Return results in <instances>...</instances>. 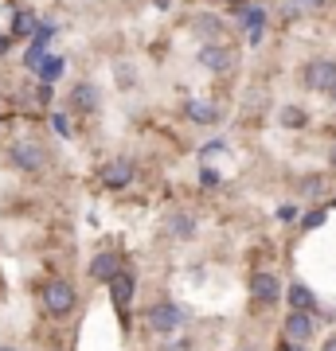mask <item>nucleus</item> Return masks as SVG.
<instances>
[{"label": "nucleus", "mask_w": 336, "mask_h": 351, "mask_svg": "<svg viewBox=\"0 0 336 351\" xmlns=\"http://www.w3.org/2000/svg\"><path fill=\"white\" fill-rule=\"evenodd\" d=\"M39 301H43V313L55 316V320H63V316H71L75 313V304H78V293L71 281H63V277H55V281H47L43 285V293H39Z\"/></svg>", "instance_id": "obj_1"}, {"label": "nucleus", "mask_w": 336, "mask_h": 351, "mask_svg": "<svg viewBox=\"0 0 336 351\" xmlns=\"http://www.w3.org/2000/svg\"><path fill=\"white\" fill-rule=\"evenodd\" d=\"M8 160H12L16 172H43V168H47V149L32 137H20V141H12Z\"/></svg>", "instance_id": "obj_2"}, {"label": "nucleus", "mask_w": 336, "mask_h": 351, "mask_svg": "<svg viewBox=\"0 0 336 351\" xmlns=\"http://www.w3.org/2000/svg\"><path fill=\"white\" fill-rule=\"evenodd\" d=\"M145 324H149L153 332L168 336V332H176V328H184V324H188V308H180L176 301H157V304H149V313H145Z\"/></svg>", "instance_id": "obj_3"}, {"label": "nucleus", "mask_w": 336, "mask_h": 351, "mask_svg": "<svg viewBox=\"0 0 336 351\" xmlns=\"http://www.w3.org/2000/svg\"><path fill=\"white\" fill-rule=\"evenodd\" d=\"M199 63L208 66L212 75H231L238 59H235V51L227 47V43H212V39H208V43L199 47Z\"/></svg>", "instance_id": "obj_4"}, {"label": "nucleus", "mask_w": 336, "mask_h": 351, "mask_svg": "<svg viewBox=\"0 0 336 351\" xmlns=\"http://www.w3.org/2000/svg\"><path fill=\"white\" fill-rule=\"evenodd\" d=\"M301 82H305L309 90H317V94H328V90L336 86V63H328V59H313V63H305Z\"/></svg>", "instance_id": "obj_5"}, {"label": "nucleus", "mask_w": 336, "mask_h": 351, "mask_svg": "<svg viewBox=\"0 0 336 351\" xmlns=\"http://www.w3.org/2000/svg\"><path fill=\"white\" fill-rule=\"evenodd\" d=\"M250 293H254V301H262V304H274L278 297H286V289H282L278 274H266V269L250 274Z\"/></svg>", "instance_id": "obj_6"}, {"label": "nucleus", "mask_w": 336, "mask_h": 351, "mask_svg": "<svg viewBox=\"0 0 336 351\" xmlns=\"http://www.w3.org/2000/svg\"><path fill=\"white\" fill-rule=\"evenodd\" d=\"M102 184H106L110 191L129 188V184H133V164L129 160H110L106 168H102Z\"/></svg>", "instance_id": "obj_7"}, {"label": "nucleus", "mask_w": 336, "mask_h": 351, "mask_svg": "<svg viewBox=\"0 0 336 351\" xmlns=\"http://www.w3.org/2000/svg\"><path fill=\"white\" fill-rule=\"evenodd\" d=\"M98 101H102V94H98L94 82H78V86L71 90V110L75 113H98Z\"/></svg>", "instance_id": "obj_8"}, {"label": "nucleus", "mask_w": 336, "mask_h": 351, "mask_svg": "<svg viewBox=\"0 0 336 351\" xmlns=\"http://www.w3.org/2000/svg\"><path fill=\"white\" fill-rule=\"evenodd\" d=\"M313 332H317V324H313L309 313H289V316H286V336H289V343H309Z\"/></svg>", "instance_id": "obj_9"}, {"label": "nucleus", "mask_w": 336, "mask_h": 351, "mask_svg": "<svg viewBox=\"0 0 336 351\" xmlns=\"http://www.w3.org/2000/svg\"><path fill=\"white\" fill-rule=\"evenodd\" d=\"M133 289H137V281H133V274H129V269H122V274L110 281V297H113V304H117L122 313L133 304Z\"/></svg>", "instance_id": "obj_10"}, {"label": "nucleus", "mask_w": 336, "mask_h": 351, "mask_svg": "<svg viewBox=\"0 0 336 351\" xmlns=\"http://www.w3.org/2000/svg\"><path fill=\"white\" fill-rule=\"evenodd\" d=\"M286 301H289V308H293V313H309V316L317 313V293H313L309 285H301V281L286 289Z\"/></svg>", "instance_id": "obj_11"}, {"label": "nucleus", "mask_w": 336, "mask_h": 351, "mask_svg": "<svg viewBox=\"0 0 336 351\" xmlns=\"http://www.w3.org/2000/svg\"><path fill=\"white\" fill-rule=\"evenodd\" d=\"M117 274H122V258H117V254H98V258L90 262V277H94V281H106V285H110Z\"/></svg>", "instance_id": "obj_12"}, {"label": "nucleus", "mask_w": 336, "mask_h": 351, "mask_svg": "<svg viewBox=\"0 0 336 351\" xmlns=\"http://www.w3.org/2000/svg\"><path fill=\"white\" fill-rule=\"evenodd\" d=\"M184 113L196 125H215V121H219V106H212V101H188Z\"/></svg>", "instance_id": "obj_13"}, {"label": "nucleus", "mask_w": 336, "mask_h": 351, "mask_svg": "<svg viewBox=\"0 0 336 351\" xmlns=\"http://www.w3.org/2000/svg\"><path fill=\"white\" fill-rule=\"evenodd\" d=\"M36 32H39V20H36V12H32V8H20V12H16V20H12V39L36 36Z\"/></svg>", "instance_id": "obj_14"}, {"label": "nucleus", "mask_w": 336, "mask_h": 351, "mask_svg": "<svg viewBox=\"0 0 336 351\" xmlns=\"http://www.w3.org/2000/svg\"><path fill=\"white\" fill-rule=\"evenodd\" d=\"M168 230H172V239L192 242V239H196V219H192V215H184V211H176L172 219H168Z\"/></svg>", "instance_id": "obj_15"}, {"label": "nucleus", "mask_w": 336, "mask_h": 351, "mask_svg": "<svg viewBox=\"0 0 336 351\" xmlns=\"http://www.w3.org/2000/svg\"><path fill=\"white\" fill-rule=\"evenodd\" d=\"M36 71H39V82H43V86H51V82H59V78H63L67 63H63L59 55H47V59H43V63H39Z\"/></svg>", "instance_id": "obj_16"}, {"label": "nucleus", "mask_w": 336, "mask_h": 351, "mask_svg": "<svg viewBox=\"0 0 336 351\" xmlns=\"http://www.w3.org/2000/svg\"><path fill=\"white\" fill-rule=\"evenodd\" d=\"M262 20H266V8H247V12H243V24L250 27V43H258V36H262Z\"/></svg>", "instance_id": "obj_17"}, {"label": "nucleus", "mask_w": 336, "mask_h": 351, "mask_svg": "<svg viewBox=\"0 0 336 351\" xmlns=\"http://www.w3.org/2000/svg\"><path fill=\"white\" fill-rule=\"evenodd\" d=\"M324 0H289V16H305V12H317Z\"/></svg>", "instance_id": "obj_18"}, {"label": "nucleus", "mask_w": 336, "mask_h": 351, "mask_svg": "<svg viewBox=\"0 0 336 351\" xmlns=\"http://www.w3.org/2000/svg\"><path fill=\"white\" fill-rule=\"evenodd\" d=\"M51 129H55L59 137H71V121H67L63 113H55V117H51Z\"/></svg>", "instance_id": "obj_19"}, {"label": "nucleus", "mask_w": 336, "mask_h": 351, "mask_svg": "<svg viewBox=\"0 0 336 351\" xmlns=\"http://www.w3.org/2000/svg\"><path fill=\"white\" fill-rule=\"evenodd\" d=\"M282 121H286V125H301V121H305V113L289 106V110H282Z\"/></svg>", "instance_id": "obj_20"}, {"label": "nucleus", "mask_w": 336, "mask_h": 351, "mask_svg": "<svg viewBox=\"0 0 336 351\" xmlns=\"http://www.w3.org/2000/svg\"><path fill=\"white\" fill-rule=\"evenodd\" d=\"M301 191H305V195H321V191H324V180H305V184H301Z\"/></svg>", "instance_id": "obj_21"}, {"label": "nucleus", "mask_w": 336, "mask_h": 351, "mask_svg": "<svg viewBox=\"0 0 336 351\" xmlns=\"http://www.w3.org/2000/svg\"><path fill=\"white\" fill-rule=\"evenodd\" d=\"M117 86H133V71L129 66H117Z\"/></svg>", "instance_id": "obj_22"}, {"label": "nucleus", "mask_w": 336, "mask_h": 351, "mask_svg": "<svg viewBox=\"0 0 336 351\" xmlns=\"http://www.w3.org/2000/svg\"><path fill=\"white\" fill-rule=\"evenodd\" d=\"M12 51V32H0V55H8Z\"/></svg>", "instance_id": "obj_23"}, {"label": "nucleus", "mask_w": 336, "mask_h": 351, "mask_svg": "<svg viewBox=\"0 0 336 351\" xmlns=\"http://www.w3.org/2000/svg\"><path fill=\"white\" fill-rule=\"evenodd\" d=\"M324 223V211H313V215H305V226H321Z\"/></svg>", "instance_id": "obj_24"}, {"label": "nucleus", "mask_w": 336, "mask_h": 351, "mask_svg": "<svg viewBox=\"0 0 336 351\" xmlns=\"http://www.w3.org/2000/svg\"><path fill=\"white\" fill-rule=\"evenodd\" d=\"M321 351H336V336H328V339H324V343H321Z\"/></svg>", "instance_id": "obj_25"}, {"label": "nucleus", "mask_w": 336, "mask_h": 351, "mask_svg": "<svg viewBox=\"0 0 336 351\" xmlns=\"http://www.w3.org/2000/svg\"><path fill=\"white\" fill-rule=\"evenodd\" d=\"M328 168H336V145L328 149Z\"/></svg>", "instance_id": "obj_26"}, {"label": "nucleus", "mask_w": 336, "mask_h": 351, "mask_svg": "<svg viewBox=\"0 0 336 351\" xmlns=\"http://www.w3.org/2000/svg\"><path fill=\"white\" fill-rule=\"evenodd\" d=\"M286 351H301V343H289V348Z\"/></svg>", "instance_id": "obj_27"}, {"label": "nucleus", "mask_w": 336, "mask_h": 351, "mask_svg": "<svg viewBox=\"0 0 336 351\" xmlns=\"http://www.w3.org/2000/svg\"><path fill=\"white\" fill-rule=\"evenodd\" d=\"M328 98H333V106H336V86H333V90H328Z\"/></svg>", "instance_id": "obj_28"}, {"label": "nucleus", "mask_w": 336, "mask_h": 351, "mask_svg": "<svg viewBox=\"0 0 336 351\" xmlns=\"http://www.w3.org/2000/svg\"><path fill=\"white\" fill-rule=\"evenodd\" d=\"M0 351H24V348H8V343H4V348H0Z\"/></svg>", "instance_id": "obj_29"}, {"label": "nucleus", "mask_w": 336, "mask_h": 351, "mask_svg": "<svg viewBox=\"0 0 336 351\" xmlns=\"http://www.w3.org/2000/svg\"><path fill=\"white\" fill-rule=\"evenodd\" d=\"M328 211H336V199H328Z\"/></svg>", "instance_id": "obj_30"}, {"label": "nucleus", "mask_w": 336, "mask_h": 351, "mask_svg": "<svg viewBox=\"0 0 336 351\" xmlns=\"http://www.w3.org/2000/svg\"><path fill=\"white\" fill-rule=\"evenodd\" d=\"M227 4H238V0H227Z\"/></svg>", "instance_id": "obj_31"}, {"label": "nucleus", "mask_w": 336, "mask_h": 351, "mask_svg": "<svg viewBox=\"0 0 336 351\" xmlns=\"http://www.w3.org/2000/svg\"><path fill=\"white\" fill-rule=\"evenodd\" d=\"M238 351H250V348H238Z\"/></svg>", "instance_id": "obj_32"}]
</instances>
